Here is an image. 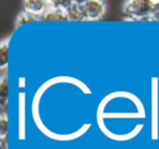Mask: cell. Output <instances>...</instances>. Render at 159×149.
I'll list each match as a JSON object with an SVG mask.
<instances>
[{"label":"cell","instance_id":"obj_8","mask_svg":"<svg viewBox=\"0 0 159 149\" xmlns=\"http://www.w3.org/2000/svg\"><path fill=\"white\" fill-rule=\"evenodd\" d=\"M37 21H40V18L23 11L18 16V18H16V25H14V26H16V29H18V27H21L22 25L27 24V23L37 22Z\"/></svg>","mask_w":159,"mask_h":149},{"label":"cell","instance_id":"obj_1","mask_svg":"<svg viewBox=\"0 0 159 149\" xmlns=\"http://www.w3.org/2000/svg\"><path fill=\"white\" fill-rule=\"evenodd\" d=\"M154 0H130L122 8L126 21H152Z\"/></svg>","mask_w":159,"mask_h":149},{"label":"cell","instance_id":"obj_11","mask_svg":"<svg viewBox=\"0 0 159 149\" xmlns=\"http://www.w3.org/2000/svg\"><path fill=\"white\" fill-rule=\"evenodd\" d=\"M152 21L159 22V0H154V7L152 12Z\"/></svg>","mask_w":159,"mask_h":149},{"label":"cell","instance_id":"obj_2","mask_svg":"<svg viewBox=\"0 0 159 149\" xmlns=\"http://www.w3.org/2000/svg\"><path fill=\"white\" fill-rule=\"evenodd\" d=\"M87 21H98L105 16L106 3L100 0H86L83 2Z\"/></svg>","mask_w":159,"mask_h":149},{"label":"cell","instance_id":"obj_6","mask_svg":"<svg viewBox=\"0 0 159 149\" xmlns=\"http://www.w3.org/2000/svg\"><path fill=\"white\" fill-rule=\"evenodd\" d=\"M40 21H45V22H66L68 20L66 16V12L63 10H58V9H51L49 10L40 18Z\"/></svg>","mask_w":159,"mask_h":149},{"label":"cell","instance_id":"obj_12","mask_svg":"<svg viewBox=\"0 0 159 149\" xmlns=\"http://www.w3.org/2000/svg\"><path fill=\"white\" fill-rule=\"evenodd\" d=\"M9 139L7 138H0V149H9Z\"/></svg>","mask_w":159,"mask_h":149},{"label":"cell","instance_id":"obj_5","mask_svg":"<svg viewBox=\"0 0 159 149\" xmlns=\"http://www.w3.org/2000/svg\"><path fill=\"white\" fill-rule=\"evenodd\" d=\"M83 2L84 1H73L72 6L66 10V16H68L69 21H74V22H82V21H87L86 14L84 11V7H83Z\"/></svg>","mask_w":159,"mask_h":149},{"label":"cell","instance_id":"obj_10","mask_svg":"<svg viewBox=\"0 0 159 149\" xmlns=\"http://www.w3.org/2000/svg\"><path fill=\"white\" fill-rule=\"evenodd\" d=\"M9 135V120L8 118H0V138H7Z\"/></svg>","mask_w":159,"mask_h":149},{"label":"cell","instance_id":"obj_7","mask_svg":"<svg viewBox=\"0 0 159 149\" xmlns=\"http://www.w3.org/2000/svg\"><path fill=\"white\" fill-rule=\"evenodd\" d=\"M9 64V40H5L0 45V69L6 70Z\"/></svg>","mask_w":159,"mask_h":149},{"label":"cell","instance_id":"obj_9","mask_svg":"<svg viewBox=\"0 0 159 149\" xmlns=\"http://www.w3.org/2000/svg\"><path fill=\"white\" fill-rule=\"evenodd\" d=\"M48 3H49V8H51V9H58V10L66 11L72 6L73 1H71V0H52V1H48Z\"/></svg>","mask_w":159,"mask_h":149},{"label":"cell","instance_id":"obj_4","mask_svg":"<svg viewBox=\"0 0 159 149\" xmlns=\"http://www.w3.org/2000/svg\"><path fill=\"white\" fill-rule=\"evenodd\" d=\"M9 110V85L7 76H3L0 82V118H8Z\"/></svg>","mask_w":159,"mask_h":149},{"label":"cell","instance_id":"obj_3","mask_svg":"<svg viewBox=\"0 0 159 149\" xmlns=\"http://www.w3.org/2000/svg\"><path fill=\"white\" fill-rule=\"evenodd\" d=\"M23 8L27 13L42 18L49 10V3L48 1H45V0H24Z\"/></svg>","mask_w":159,"mask_h":149}]
</instances>
